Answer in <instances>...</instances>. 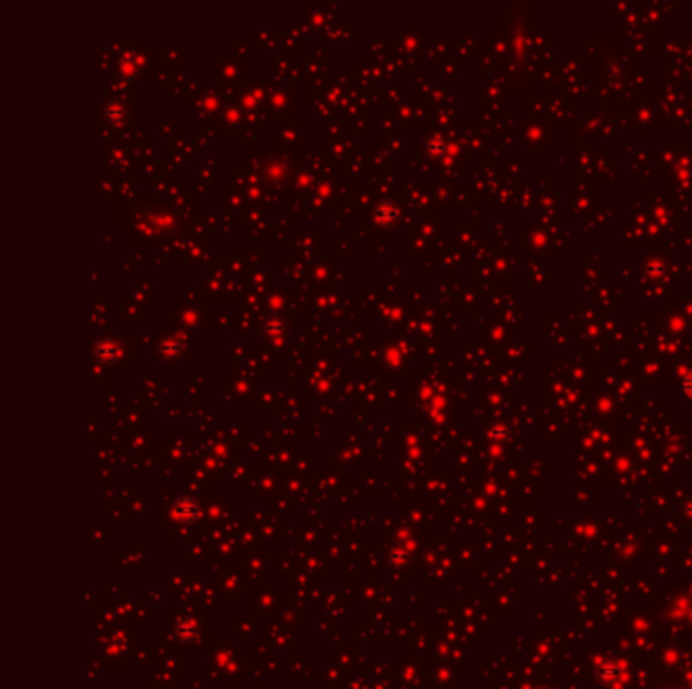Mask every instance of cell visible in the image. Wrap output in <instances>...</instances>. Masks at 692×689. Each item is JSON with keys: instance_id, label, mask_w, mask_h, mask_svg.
I'll use <instances>...</instances> for the list:
<instances>
[{"instance_id": "cell-1", "label": "cell", "mask_w": 692, "mask_h": 689, "mask_svg": "<svg viewBox=\"0 0 692 689\" xmlns=\"http://www.w3.org/2000/svg\"><path fill=\"white\" fill-rule=\"evenodd\" d=\"M597 675H600V679H602L605 686H615L617 679H620V675H622V671H620L617 665H613V663H605V665L600 667Z\"/></svg>"}]
</instances>
